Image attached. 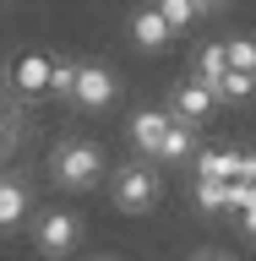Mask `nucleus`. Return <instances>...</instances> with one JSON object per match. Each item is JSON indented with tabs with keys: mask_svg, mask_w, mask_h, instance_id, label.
<instances>
[{
	"mask_svg": "<svg viewBox=\"0 0 256 261\" xmlns=\"http://www.w3.org/2000/svg\"><path fill=\"white\" fill-rule=\"evenodd\" d=\"M169 125H175V120H169V109H136V114L126 120V136H131V147L142 152V163L158 158V147H164V136H169Z\"/></svg>",
	"mask_w": 256,
	"mask_h": 261,
	"instance_id": "39448f33",
	"label": "nucleus"
},
{
	"mask_svg": "<svg viewBox=\"0 0 256 261\" xmlns=\"http://www.w3.org/2000/svg\"><path fill=\"white\" fill-rule=\"evenodd\" d=\"M49 169H55V179H60L65 191H93L98 179H104V152H98V142H82V136H71V142L55 147Z\"/></svg>",
	"mask_w": 256,
	"mask_h": 261,
	"instance_id": "f257e3e1",
	"label": "nucleus"
},
{
	"mask_svg": "<svg viewBox=\"0 0 256 261\" xmlns=\"http://www.w3.org/2000/svg\"><path fill=\"white\" fill-rule=\"evenodd\" d=\"M11 142H16V136H11V125H6V120H0V158H6V152H11Z\"/></svg>",
	"mask_w": 256,
	"mask_h": 261,
	"instance_id": "aec40b11",
	"label": "nucleus"
},
{
	"mask_svg": "<svg viewBox=\"0 0 256 261\" xmlns=\"http://www.w3.org/2000/svg\"><path fill=\"white\" fill-rule=\"evenodd\" d=\"M98 261H120V256H98Z\"/></svg>",
	"mask_w": 256,
	"mask_h": 261,
	"instance_id": "412c9836",
	"label": "nucleus"
},
{
	"mask_svg": "<svg viewBox=\"0 0 256 261\" xmlns=\"http://www.w3.org/2000/svg\"><path fill=\"white\" fill-rule=\"evenodd\" d=\"M169 38H175V33L164 28V16H158V11H136V16H131V44H142V49H164Z\"/></svg>",
	"mask_w": 256,
	"mask_h": 261,
	"instance_id": "9b49d317",
	"label": "nucleus"
},
{
	"mask_svg": "<svg viewBox=\"0 0 256 261\" xmlns=\"http://www.w3.org/2000/svg\"><path fill=\"white\" fill-rule=\"evenodd\" d=\"M11 76H16V87H22V93H49V76H55V60H44V55H22Z\"/></svg>",
	"mask_w": 256,
	"mask_h": 261,
	"instance_id": "1a4fd4ad",
	"label": "nucleus"
},
{
	"mask_svg": "<svg viewBox=\"0 0 256 261\" xmlns=\"http://www.w3.org/2000/svg\"><path fill=\"white\" fill-rule=\"evenodd\" d=\"M153 11L164 16V28H169V33H180V28H191L196 16H207L213 6H191V0H158Z\"/></svg>",
	"mask_w": 256,
	"mask_h": 261,
	"instance_id": "f8f14e48",
	"label": "nucleus"
},
{
	"mask_svg": "<svg viewBox=\"0 0 256 261\" xmlns=\"http://www.w3.org/2000/svg\"><path fill=\"white\" fill-rule=\"evenodd\" d=\"M71 82H77V65H71V60H55V76H49V87H55V93H71Z\"/></svg>",
	"mask_w": 256,
	"mask_h": 261,
	"instance_id": "f3484780",
	"label": "nucleus"
},
{
	"mask_svg": "<svg viewBox=\"0 0 256 261\" xmlns=\"http://www.w3.org/2000/svg\"><path fill=\"white\" fill-rule=\"evenodd\" d=\"M213 103H218L213 87H207V82H196V76H185V82L169 87V120H175V125H191V130H196V125L213 114Z\"/></svg>",
	"mask_w": 256,
	"mask_h": 261,
	"instance_id": "20e7f679",
	"label": "nucleus"
},
{
	"mask_svg": "<svg viewBox=\"0 0 256 261\" xmlns=\"http://www.w3.org/2000/svg\"><path fill=\"white\" fill-rule=\"evenodd\" d=\"M33 245L44 250V256H71L82 245V218L77 212H65V207H49V212H38V223H33Z\"/></svg>",
	"mask_w": 256,
	"mask_h": 261,
	"instance_id": "f03ea898",
	"label": "nucleus"
},
{
	"mask_svg": "<svg viewBox=\"0 0 256 261\" xmlns=\"http://www.w3.org/2000/svg\"><path fill=\"white\" fill-rule=\"evenodd\" d=\"M224 71H229V55H224V44H202V49H196V82L218 87V82H224Z\"/></svg>",
	"mask_w": 256,
	"mask_h": 261,
	"instance_id": "ddd939ff",
	"label": "nucleus"
},
{
	"mask_svg": "<svg viewBox=\"0 0 256 261\" xmlns=\"http://www.w3.org/2000/svg\"><path fill=\"white\" fill-rule=\"evenodd\" d=\"M153 163H196V130L191 125H169V136H164Z\"/></svg>",
	"mask_w": 256,
	"mask_h": 261,
	"instance_id": "9d476101",
	"label": "nucleus"
},
{
	"mask_svg": "<svg viewBox=\"0 0 256 261\" xmlns=\"http://www.w3.org/2000/svg\"><path fill=\"white\" fill-rule=\"evenodd\" d=\"M235 174H240V147H207V152H196V179L235 185Z\"/></svg>",
	"mask_w": 256,
	"mask_h": 261,
	"instance_id": "0eeeda50",
	"label": "nucleus"
},
{
	"mask_svg": "<svg viewBox=\"0 0 256 261\" xmlns=\"http://www.w3.org/2000/svg\"><path fill=\"white\" fill-rule=\"evenodd\" d=\"M240 228H245V234H251V240H256V196H251V201H245V207H240Z\"/></svg>",
	"mask_w": 256,
	"mask_h": 261,
	"instance_id": "a211bd4d",
	"label": "nucleus"
},
{
	"mask_svg": "<svg viewBox=\"0 0 256 261\" xmlns=\"http://www.w3.org/2000/svg\"><path fill=\"white\" fill-rule=\"evenodd\" d=\"M256 93V76H245V71H224V82H218V87H213V98H218V103H240V98H251Z\"/></svg>",
	"mask_w": 256,
	"mask_h": 261,
	"instance_id": "2eb2a0df",
	"label": "nucleus"
},
{
	"mask_svg": "<svg viewBox=\"0 0 256 261\" xmlns=\"http://www.w3.org/2000/svg\"><path fill=\"white\" fill-rule=\"evenodd\" d=\"M196 207L229 212V185H218V179H196Z\"/></svg>",
	"mask_w": 256,
	"mask_h": 261,
	"instance_id": "dca6fc26",
	"label": "nucleus"
},
{
	"mask_svg": "<svg viewBox=\"0 0 256 261\" xmlns=\"http://www.w3.org/2000/svg\"><path fill=\"white\" fill-rule=\"evenodd\" d=\"M22 218H28V185L0 174V228H16Z\"/></svg>",
	"mask_w": 256,
	"mask_h": 261,
	"instance_id": "6e6552de",
	"label": "nucleus"
},
{
	"mask_svg": "<svg viewBox=\"0 0 256 261\" xmlns=\"http://www.w3.org/2000/svg\"><path fill=\"white\" fill-rule=\"evenodd\" d=\"M224 55H229V71H245V76H256V38L235 33V38H224Z\"/></svg>",
	"mask_w": 256,
	"mask_h": 261,
	"instance_id": "4468645a",
	"label": "nucleus"
},
{
	"mask_svg": "<svg viewBox=\"0 0 256 261\" xmlns=\"http://www.w3.org/2000/svg\"><path fill=\"white\" fill-rule=\"evenodd\" d=\"M71 98H77L82 109H104V103H114V71L109 65H77V82H71Z\"/></svg>",
	"mask_w": 256,
	"mask_h": 261,
	"instance_id": "423d86ee",
	"label": "nucleus"
},
{
	"mask_svg": "<svg viewBox=\"0 0 256 261\" xmlns=\"http://www.w3.org/2000/svg\"><path fill=\"white\" fill-rule=\"evenodd\" d=\"M191 261H235V256H229V250H213V245H202Z\"/></svg>",
	"mask_w": 256,
	"mask_h": 261,
	"instance_id": "6ab92c4d",
	"label": "nucleus"
},
{
	"mask_svg": "<svg viewBox=\"0 0 256 261\" xmlns=\"http://www.w3.org/2000/svg\"><path fill=\"white\" fill-rule=\"evenodd\" d=\"M109 196H114L120 212H147L158 201V169H153V163H126V169L114 174Z\"/></svg>",
	"mask_w": 256,
	"mask_h": 261,
	"instance_id": "7ed1b4c3",
	"label": "nucleus"
}]
</instances>
